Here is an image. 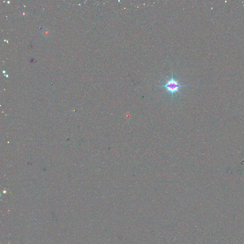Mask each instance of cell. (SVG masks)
<instances>
[{"instance_id":"1","label":"cell","mask_w":244,"mask_h":244,"mask_svg":"<svg viewBox=\"0 0 244 244\" xmlns=\"http://www.w3.org/2000/svg\"><path fill=\"white\" fill-rule=\"evenodd\" d=\"M184 87H186V85L181 84L179 81L174 77L173 73H172L171 77H167L163 84L158 86L159 87L164 88L167 93L171 94L172 99L174 96L178 94L181 89Z\"/></svg>"}]
</instances>
